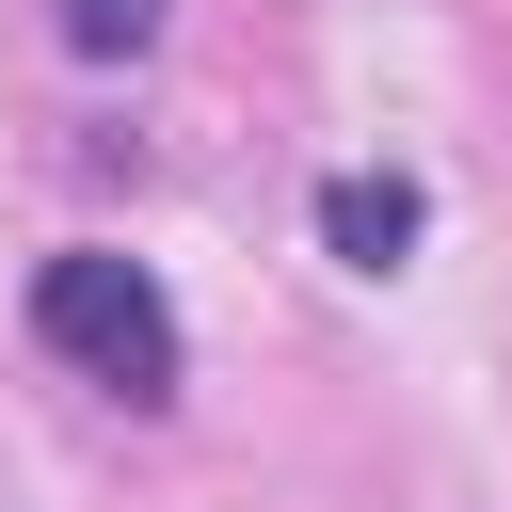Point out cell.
<instances>
[{"label": "cell", "instance_id": "obj_1", "mask_svg": "<svg viewBox=\"0 0 512 512\" xmlns=\"http://www.w3.org/2000/svg\"><path fill=\"white\" fill-rule=\"evenodd\" d=\"M32 336H48L80 384H112V400H176V368H192V336H176L160 272H144V256H112V240H64V256L32 272Z\"/></svg>", "mask_w": 512, "mask_h": 512}, {"label": "cell", "instance_id": "obj_2", "mask_svg": "<svg viewBox=\"0 0 512 512\" xmlns=\"http://www.w3.org/2000/svg\"><path fill=\"white\" fill-rule=\"evenodd\" d=\"M416 224H432V208H416V176H336V192H320L336 272H400V256H416Z\"/></svg>", "mask_w": 512, "mask_h": 512}, {"label": "cell", "instance_id": "obj_3", "mask_svg": "<svg viewBox=\"0 0 512 512\" xmlns=\"http://www.w3.org/2000/svg\"><path fill=\"white\" fill-rule=\"evenodd\" d=\"M144 32H160V0H64V48L80 64H128Z\"/></svg>", "mask_w": 512, "mask_h": 512}]
</instances>
